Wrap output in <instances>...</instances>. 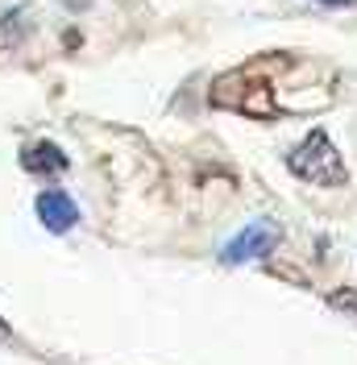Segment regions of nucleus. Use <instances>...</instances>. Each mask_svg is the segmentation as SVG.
<instances>
[{
	"label": "nucleus",
	"instance_id": "f257e3e1",
	"mask_svg": "<svg viewBox=\"0 0 357 365\" xmlns=\"http://www.w3.org/2000/svg\"><path fill=\"white\" fill-rule=\"evenodd\" d=\"M287 170L295 179L312 182V187H345L349 182V170H345V162H341V154H336V145L328 141L324 129H312L291 150Z\"/></svg>",
	"mask_w": 357,
	"mask_h": 365
},
{
	"label": "nucleus",
	"instance_id": "0eeeda50",
	"mask_svg": "<svg viewBox=\"0 0 357 365\" xmlns=\"http://www.w3.org/2000/svg\"><path fill=\"white\" fill-rule=\"evenodd\" d=\"M316 4H328V9H353L357 0H316Z\"/></svg>",
	"mask_w": 357,
	"mask_h": 365
},
{
	"label": "nucleus",
	"instance_id": "39448f33",
	"mask_svg": "<svg viewBox=\"0 0 357 365\" xmlns=\"http://www.w3.org/2000/svg\"><path fill=\"white\" fill-rule=\"evenodd\" d=\"M25 21H29L25 9H13V13L0 17V50H13V46L21 42L25 38Z\"/></svg>",
	"mask_w": 357,
	"mask_h": 365
},
{
	"label": "nucleus",
	"instance_id": "f03ea898",
	"mask_svg": "<svg viewBox=\"0 0 357 365\" xmlns=\"http://www.w3.org/2000/svg\"><path fill=\"white\" fill-rule=\"evenodd\" d=\"M278 225L274 220H253V225H246L228 245L221 250V262L224 266H246V262H258V257H266L274 245H278Z\"/></svg>",
	"mask_w": 357,
	"mask_h": 365
},
{
	"label": "nucleus",
	"instance_id": "423d86ee",
	"mask_svg": "<svg viewBox=\"0 0 357 365\" xmlns=\"http://www.w3.org/2000/svg\"><path fill=\"white\" fill-rule=\"evenodd\" d=\"M328 307L341 312V316L357 319V287H341V291H333V295H328Z\"/></svg>",
	"mask_w": 357,
	"mask_h": 365
},
{
	"label": "nucleus",
	"instance_id": "20e7f679",
	"mask_svg": "<svg viewBox=\"0 0 357 365\" xmlns=\"http://www.w3.org/2000/svg\"><path fill=\"white\" fill-rule=\"evenodd\" d=\"M21 166L29 175H63L71 166V158L54 145V141H34V145L21 150Z\"/></svg>",
	"mask_w": 357,
	"mask_h": 365
},
{
	"label": "nucleus",
	"instance_id": "7ed1b4c3",
	"mask_svg": "<svg viewBox=\"0 0 357 365\" xmlns=\"http://www.w3.org/2000/svg\"><path fill=\"white\" fill-rule=\"evenodd\" d=\"M34 212H38V220H42L50 232H71V228L79 225V204L71 200L67 191H59V187H50V191H38V200H34Z\"/></svg>",
	"mask_w": 357,
	"mask_h": 365
}]
</instances>
